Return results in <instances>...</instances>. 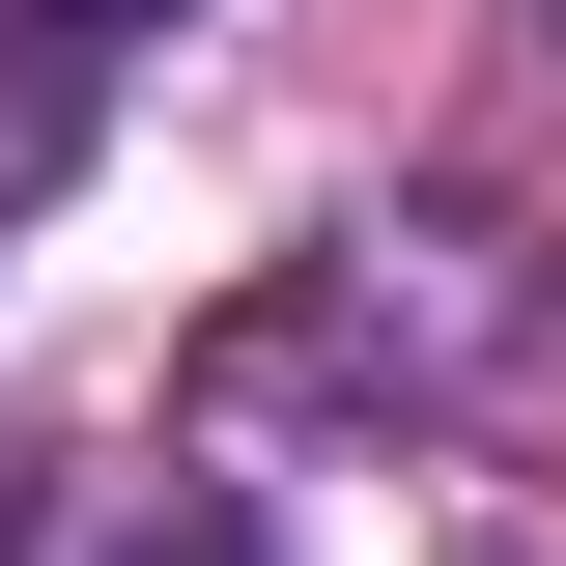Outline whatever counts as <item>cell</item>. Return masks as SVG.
I'll return each instance as SVG.
<instances>
[{
	"mask_svg": "<svg viewBox=\"0 0 566 566\" xmlns=\"http://www.w3.org/2000/svg\"><path fill=\"white\" fill-rule=\"evenodd\" d=\"M0 199H29V142H0Z\"/></svg>",
	"mask_w": 566,
	"mask_h": 566,
	"instance_id": "cell-3",
	"label": "cell"
},
{
	"mask_svg": "<svg viewBox=\"0 0 566 566\" xmlns=\"http://www.w3.org/2000/svg\"><path fill=\"white\" fill-rule=\"evenodd\" d=\"M114 566H283V538H255V510H199V538H114Z\"/></svg>",
	"mask_w": 566,
	"mask_h": 566,
	"instance_id": "cell-1",
	"label": "cell"
},
{
	"mask_svg": "<svg viewBox=\"0 0 566 566\" xmlns=\"http://www.w3.org/2000/svg\"><path fill=\"white\" fill-rule=\"evenodd\" d=\"M29 29H57V57H85V29H170V0H29Z\"/></svg>",
	"mask_w": 566,
	"mask_h": 566,
	"instance_id": "cell-2",
	"label": "cell"
}]
</instances>
